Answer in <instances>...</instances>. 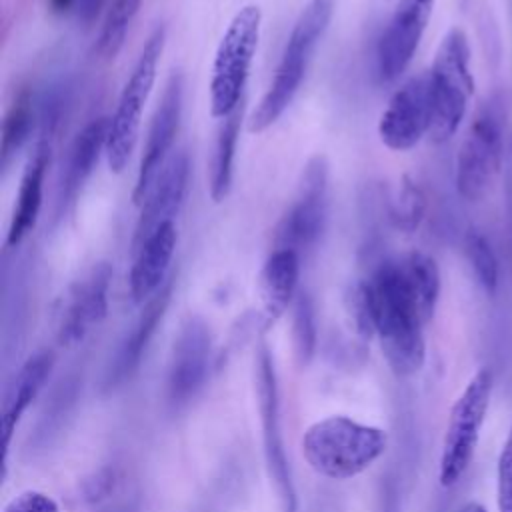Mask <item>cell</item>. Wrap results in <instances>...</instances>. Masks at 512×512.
<instances>
[{
  "instance_id": "1",
  "label": "cell",
  "mask_w": 512,
  "mask_h": 512,
  "mask_svg": "<svg viewBox=\"0 0 512 512\" xmlns=\"http://www.w3.org/2000/svg\"><path fill=\"white\" fill-rule=\"evenodd\" d=\"M374 334L382 354L398 376L416 374L426 358L424 318L410 290L400 258L384 260L368 278Z\"/></svg>"
},
{
  "instance_id": "2",
  "label": "cell",
  "mask_w": 512,
  "mask_h": 512,
  "mask_svg": "<svg viewBox=\"0 0 512 512\" xmlns=\"http://www.w3.org/2000/svg\"><path fill=\"white\" fill-rule=\"evenodd\" d=\"M388 446L382 428L348 416H326L302 436V456L310 468L330 480H348L368 470Z\"/></svg>"
},
{
  "instance_id": "3",
  "label": "cell",
  "mask_w": 512,
  "mask_h": 512,
  "mask_svg": "<svg viewBox=\"0 0 512 512\" xmlns=\"http://www.w3.org/2000/svg\"><path fill=\"white\" fill-rule=\"evenodd\" d=\"M334 6L336 0H308V4L304 6V10L300 12L298 20L292 26L274 78L248 120L250 132H264L292 104L312 62V56L324 32L328 30Z\"/></svg>"
},
{
  "instance_id": "4",
  "label": "cell",
  "mask_w": 512,
  "mask_h": 512,
  "mask_svg": "<svg viewBox=\"0 0 512 512\" xmlns=\"http://www.w3.org/2000/svg\"><path fill=\"white\" fill-rule=\"evenodd\" d=\"M262 14L254 4L242 6L224 30L210 76V114L226 118L242 104L244 86L260 40Z\"/></svg>"
},
{
  "instance_id": "5",
  "label": "cell",
  "mask_w": 512,
  "mask_h": 512,
  "mask_svg": "<svg viewBox=\"0 0 512 512\" xmlns=\"http://www.w3.org/2000/svg\"><path fill=\"white\" fill-rule=\"evenodd\" d=\"M434 118L430 136L434 142H446L466 116L474 78L470 72V44L462 28H450L430 68Z\"/></svg>"
},
{
  "instance_id": "6",
  "label": "cell",
  "mask_w": 512,
  "mask_h": 512,
  "mask_svg": "<svg viewBox=\"0 0 512 512\" xmlns=\"http://www.w3.org/2000/svg\"><path fill=\"white\" fill-rule=\"evenodd\" d=\"M166 42V28L158 24L148 40L144 42L140 56L130 72V78L126 80L116 110L110 116V132H108V144H106V160L112 172H122L134 152L138 132H140V120L146 106V100L152 92L158 62L164 50Z\"/></svg>"
},
{
  "instance_id": "7",
  "label": "cell",
  "mask_w": 512,
  "mask_h": 512,
  "mask_svg": "<svg viewBox=\"0 0 512 512\" xmlns=\"http://www.w3.org/2000/svg\"><path fill=\"white\" fill-rule=\"evenodd\" d=\"M504 158V110L498 98L486 100L474 114L456 154V190L478 202L490 190Z\"/></svg>"
},
{
  "instance_id": "8",
  "label": "cell",
  "mask_w": 512,
  "mask_h": 512,
  "mask_svg": "<svg viewBox=\"0 0 512 512\" xmlns=\"http://www.w3.org/2000/svg\"><path fill=\"white\" fill-rule=\"evenodd\" d=\"M492 384V372L488 368H480L468 380L450 408L438 468V480L446 488L454 486L462 478L474 456L480 428L490 404Z\"/></svg>"
},
{
  "instance_id": "9",
  "label": "cell",
  "mask_w": 512,
  "mask_h": 512,
  "mask_svg": "<svg viewBox=\"0 0 512 512\" xmlns=\"http://www.w3.org/2000/svg\"><path fill=\"white\" fill-rule=\"evenodd\" d=\"M328 218V162L314 156L302 172L298 194L290 210L282 216L274 244L294 252L310 250L320 240Z\"/></svg>"
},
{
  "instance_id": "10",
  "label": "cell",
  "mask_w": 512,
  "mask_h": 512,
  "mask_svg": "<svg viewBox=\"0 0 512 512\" xmlns=\"http://www.w3.org/2000/svg\"><path fill=\"white\" fill-rule=\"evenodd\" d=\"M256 392H258V410L262 420V440H264V458L268 474L276 486L282 512H296V488L292 482V472L284 452L282 430H280V404H278V384L274 360L266 344L258 348L256 354Z\"/></svg>"
},
{
  "instance_id": "11",
  "label": "cell",
  "mask_w": 512,
  "mask_h": 512,
  "mask_svg": "<svg viewBox=\"0 0 512 512\" xmlns=\"http://www.w3.org/2000/svg\"><path fill=\"white\" fill-rule=\"evenodd\" d=\"M434 118L430 74L422 72L406 80L388 100L378 120L382 144L394 152L414 148L430 134Z\"/></svg>"
},
{
  "instance_id": "12",
  "label": "cell",
  "mask_w": 512,
  "mask_h": 512,
  "mask_svg": "<svg viewBox=\"0 0 512 512\" xmlns=\"http://www.w3.org/2000/svg\"><path fill=\"white\" fill-rule=\"evenodd\" d=\"M182 102H184V76L180 70H174L166 80L162 98L156 106V112L148 128V136H146V144L142 150L138 176L132 192V200L136 206H142L158 172L170 158L168 152L172 150V144L180 126Z\"/></svg>"
},
{
  "instance_id": "13",
  "label": "cell",
  "mask_w": 512,
  "mask_h": 512,
  "mask_svg": "<svg viewBox=\"0 0 512 512\" xmlns=\"http://www.w3.org/2000/svg\"><path fill=\"white\" fill-rule=\"evenodd\" d=\"M432 8L434 0H398L376 48V70L382 82H394L408 68Z\"/></svg>"
},
{
  "instance_id": "14",
  "label": "cell",
  "mask_w": 512,
  "mask_h": 512,
  "mask_svg": "<svg viewBox=\"0 0 512 512\" xmlns=\"http://www.w3.org/2000/svg\"><path fill=\"white\" fill-rule=\"evenodd\" d=\"M110 280L112 266L98 262L68 290L58 316V342L62 346L78 344L106 318Z\"/></svg>"
},
{
  "instance_id": "15",
  "label": "cell",
  "mask_w": 512,
  "mask_h": 512,
  "mask_svg": "<svg viewBox=\"0 0 512 512\" xmlns=\"http://www.w3.org/2000/svg\"><path fill=\"white\" fill-rule=\"evenodd\" d=\"M188 178V154L184 150L172 152L142 202V210L132 236V254L146 242L152 232L168 222H174L188 192Z\"/></svg>"
},
{
  "instance_id": "16",
  "label": "cell",
  "mask_w": 512,
  "mask_h": 512,
  "mask_svg": "<svg viewBox=\"0 0 512 512\" xmlns=\"http://www.w3.org/2000/svg\"><path fill=\"white\" fill-rule=\"evenodd\" d=\"M210 330L200 318H188L172 346L168 364V398L172 404L188 402L202 386L210 364Z\"/></svg>"
},
{
  "instance_id": "17",
  "label": "cell",
  "mask_w": 512,
  "mask_h": 512,
  "mask_svg": "<svg viewBox=\"0 0 512 512\" xmlns=\"http://www.w3.org/2000/svg\"><path fill=\"white\" fill-rule=\"evenodd\" d=\"M176 226L168 222L152 232L146 242L134 252V262L130 268V296L136 304H146L166 282L172 256L176 250Z\"/></svg>"
},
{
  "instance_id": "18",
  "label": "cell",
  "mask_w": 512,
  "mask_h": 512,
  "mask_svg": "<svg viewBox=\"0 0 512 512\" xmlns=\"http://www.w3.org/2000/svg\"><path fill=\"white\" fill-rule=\"evenodd\" d=\"M172 286H174V282H172V278H168V282L144 304L136 324L132 326L130 334L118 348V354L114 356L112 366L108 368L106 386H118L120 382L130 378L132 372L138 368L158 324L162 322V318L166 314V308L172 298Z\"/></svg>"
},
{
  "instance_id": "19",
  "label": "cell",
  "mask_w": 512,
  "mask_h": 512,
  "mask_svg": "<svg viewBox=\"0 0 512 512\" xmlns=\"http://www.w3.org/2000/svg\"><path fill=\"white\" fill-rule=\"evenodd\" d=\"M50 164V142L40 140L30 154L16 196V204L12 210L8 234H6V248H16L26 234L34 228L40 206H42V190H44V176Z\"/></svg>"
},
{
  "instance_id": "20",
  "label": "cell",
  "mask_w": 512,
  "mask_h": 512,
  "mask_svg": "<svg viewBox=\"0 0 512 512\" xmlns=\"http://www.w3.org/2000/svg\"><path fill=\"white\" fill-rule=\"evenodd\" d=\"M54 366V354L50 350H40L32 354L20 368L2 410V466L6 472V460L10 442L14 436V430L22 418V414L28 410V406L38 396L40 388L44 386L46 378L50 376Z\"/></svg>"
},
{
  "instance_id": "21",
  "label": "cell",
  "mask_w": 512,
  "mask_h": 512,
  "mask_svg": "<svg viewBox=\"0 0 512 512\" xmlns=\"http://www.w3.org/2000/svg\"><path fill=\"white\" fill-rule=\"evenodd\" d=\"M300 276V254L288 248H276L264 262L260 272V298L264 318L274 324L294 302Z\"/></svg>"
},
{
  "instance_id": "22",
  "label": "cell",
  "mask_w": 512,
  "mask_h": 512,
  "mask_svg": "<svg viewBox=\"0 0 512 512\" xmlns=\"http://www.w3.org/2000/svg\"><path fill=\"white\" fill-rule=\"evenodd\" d=\"M108 132H110V118L98 116L90 120L76 134L68 152V162H66V172L62 182V200H60L62 204L66 200H72L82 190L84 182L94 172L100 156L106 154Z\"/></svg>"
},
{
  "instance_id": "23",
  "label": "cell",
  "mask_w": 512,
  "mask_h": 512,
  "mask_svg": "<svg viewBox=\"0 0 512 512\" xmlns=\"http://www.w3.org/2000/svg\"><path fill=\"white\" fill-rule=\"evenodd\" d=\"M242 124V106H238L232 114L222 118V124L216 132L214 150L210 158V198L218 204L222 202L230 188H232V174H234V154L240 136Z\"/></svg>"
},
{
  "instance_id": "24",
  "label": "cell",
  "mask_w": 512,
  "mask_h": 512,
  "mask_svg": "<svg viewBox=\"0 0 512 512\" xmlns=\"http://www.w3.org/2000/svg\"><path fill=\"white\" fill-rule=\"evenodd\" d=\"M402 270L406 274V280L410 284V290L418 302V308L422 312L424 322H428L434 316L438 296H440V270L432 256L424 252H408L400 258Z\"/></svg>"
},
{
  "instance_id": "25",
  "label": "cell",
  "mask_w": 512,
  "mask_h": 512,
  "mask_svg": "<svg viewBox=\"0 0 512 512\" xmlns=\"http://www.w3.org/2000/svg\"><path fill=\"white\" fill-rule=\"evenodd\" d=\"M34 128V112L32 100L26 92H22L14 104L8 108L2 122V142H0V164L4 170L12 164V160L20 154L24 144L28 142Z\"/></svg>"
},
{
  "instance_id": "26",
  "label": "cell",
  "mask_w": 512,
  "mask_h": 512,
  "mask_svg": "<svg viewBox=\"0 0 512 512\" xmlns=\"http://www.w3.org/2000/svg\"><path fill=\"white\" fill-rule=\"evenodd\" d=\"M142 0H112L98 34L96 52L104 60H114L124 46L128 30L140 10Z\"/></svg>"
},
{
  "instance_id": "27",
  "label": "cell",
  "mask_w": 512,
  "mask_h": 512,
  "mask_svg": "<svg viewBox=\"0 0 512 512\" xmlns=\"http://www.w3.org/2000/svg\"><path fill=\"white\" fill-rule=\"evenodd\" d=\"M292 340L300 364H308L316 350V312L306 290H298L292 302Z\"/></svg>"
},
{
  "instance_id": "28",
  "label": "cell",
  "mask_w": 512,
  "mask_h": 512,
  "mask_svg": "<svg viewBox=\"0 0 512 512\" xmlns=\"http://www.w3.org/2000/svg\"><path fill=\"white\" fill-rule=\"evenodd\" d=\"M426 212V198L420 186L410 178L404 176L400 186L390 200V220L402 232H414Z\"/></svg>"
},
{
  "instance_id": "29",
  "label": "cell",
  "mask_w": 512,
  "mask_h": 512,
  "mask_svg": "<svg viewBox=\"0 0 512 512\" xmlns=\"http://www.w3.org/2000/svg\"><path fill=\"white\" fill-rule=\"evenodd\" d=\"M464 254L470 262V268L478 280V284L484 288V292L494 294L498 288V258L486 240V236L470 228L464 236Z\"/></svg>"
},
{
  "instance_id": "30",
  "label": "cell",
  "mask_w": 512,
  "mask_h": 512,
  "mask_svg": "<svg viewBox=\"0 0 512 512\" xmlns=\"http://www.w3.org/2000/svg\"><path fill=\"white\" fill-rule=\"evenodd\" d=\"M346 300H348V312H350L354 330L362 338H370L374 334V320H372V300H370L368 280L356 282L350 288Z\"/></svg>"
},
{
  "instance_id": "31",
  "label": "cell",
  "mask_w": 512,
  "mask_h": 512,
  "mask_svg": "<svg viewBox=\"0 0 512 512\" xmlns=\"http://www.w3.org/2000/svg\"><path fill=\"white\" fill-rule=\"evenodd\" d=\"M496 478H498L496 482L498 512H512V426L498 456Z\"/></svg>"
},
{
  "instance_id": "32",
  "label": "cell",
  "mask_w": 512,
  "mask_h": 512,
  "mask_svg": "<svg viewBox=\"0 0 512 512\" xmlns=\"http://www.w3.org/2000/svg\"><path fill=\"white\" fill-rule=\"evenodd\" d=\"M4 512H60V506L42 490H22L8 500Z\"/></svg>"
},
{
  "instance_id": "33",
  "label": "cell",
  "mask_w": 512,
  "mask_h": 512,
  "mask_svg": "<svg viewBox=\"0 0 512 512\" xmlns=\"http://www.w3.org/2000/svg\"><path fill=\"white\" fill-rule=\"evenodd\" d=\"M104 0H74V8L78 14V20H82L84 24H90L96 20V16L100 14Z\"/></svg>"
},
{
  "instance_id": "34",
  "label": "cell",
  "mask_w": 512,
  "mask_h": 512,
  "mask_svg": "<svg viewBox=\"0 0 512 512\" xmlns=\"http://www.w3.org/2000/svg\"><path fill=\"white\" fill-rule=\"evenodd\" d=\"M506 228H508V250L512 258V166H510V176H508V192H506Z\"/></svg>"
},
{
  "instance_id": "35",
  "label": "cell",
  "mask_w": 512,
  "mask_h": 512,
  "mask_svg": "<svg viewBox=\"0 0 512 512\" xmlns=\"http://www.w3.org/2000/svg\"><path fill=\"white\" fill-rule=\"evenodd\" d=\"M458 512H488L480 502H466L462 508H458Z\"/></svg>"
},
{
  "instance_id": "36",
  "label": "cell",
  "mask_w": 512,
  "mask_h": 512,
  "mask_svg": "<svg viewBox=\"0 0 512 512\" xmlns=\"http://www.w3.org/2000/svg\"><path fill=\"white\" fill-rule=\"evenodd\" d=\"M384 510H386V512H396V506H394V500H392V498L388 500V504H386Z\"/></svg>"
}]
</instances>
